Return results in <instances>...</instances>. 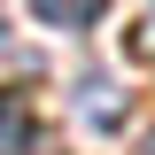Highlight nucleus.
<instances>
[{
    "instance_id": "4",
    "label": "nucleus",
    "mask_w": 155,
    "mask_h": 155,
    "mask_svg": "<svg viewBox=\"0 0 155 155\" xmlns=\"http://www.w3.org/2000/svg\"><path fill=\"white\" fill-rule=\"evenodd\" d=\"M147 155H155V132H147Z\"/></svg>"
},
{
    "instance_id": "3",
    "label": "nucleus",
    "mask_w": 155,
    "mask_h": 155,
    "mask_svg": "<svg viewBox=\"0 0 155 155\" xmlns=\"http://www.w3.org/2000/svg\"><path fill=\"white\" fill-rule=\"evenodd\" d=\"M23 147H31V101L0 93V155H23Z\"/></svg>"
},
{
    "instance_id": "2",
    "label": "nucleus",
    "mask_w": 155,
    "mask_h": 155,
    "mask_svg": "<svg viewBox=\"0 0 155 155\" xmlns=\"http://www.w3.org/2000/svg\"><path fill=\"white\" fill-rule=\"evenodd\" d=\"M78 109H85V124H101V132H116L124 124V109H116L109 78H78Z\"/></svg>"
},
{
    "instance_id": "1",
    "label": "nucleus",
    "mask_w": 155,
    "mask_h": 155,
    "mask_svg": "<svg viewBox=\"0 0 155 155\" xmlns=\"http://www.w3.org/2000/svg\"><path fill=\"white\" fill-rule=\"evenodd\" d=\"M101 8H109V0H31V16H39V23H54V31H85Z\"/></svg>"
}]
</instances>
